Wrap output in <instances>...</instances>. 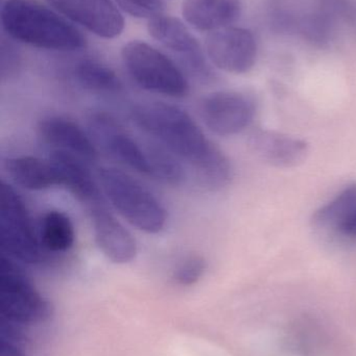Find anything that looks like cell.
<instances>
[{"mask_svg": "<svg viewBox=\"0 0 356 356\" xmlns=\"http://www.w3.org/2000/svg\"><path fill=\"white\" fill-rule=\"evenodd\" d=\"M205 52L211 64L219 70L244 74L256 64L258 46L252 31L229 26L207 35Z\"/></svg>", "mask_w": 356, "mask_h": 356, "instance_id": "10", "label": "cell"}, {"mask_svg": "<svg viewBox=\"0 0 356 356\" xmlns=\"http://www.w3.org/2000/svg\"><path fill=\"white\" fill-rule=\"evenodd\" d=\"M123 12L140 19H150L163 14L162 0H113Z\"/></svg>", "mask_w": 356, "mask_h": 356, "instance_id": "24", "label": "cell"}, {"mask_svg": "<svg viewBox=\"0 0 356 356\" xmlns=\"http://www.w3.org/2000/svg\"><path fill=\"white\" fill-rule=\"evenodd\" d=\"M150 177L175 186L185 181V169L179 159L158 143L150 145Z\"/></svg>", "mask_w": 356, "mask_h": 356, "instance_id": "21", "label": "cell"}, {"mask_svg": "<svg viewBox=\"0 0 356 356\" xmlns=\"http://www.w3.org/2000/svg\"><path fill=\"white\" fill-rule=\"evenodd\" d=\"M131 118L142 133L192 167L207 188L228 186L232 178L229 159L186 111L165 102H144L134 106Z\"/></svg>", "mask_w": 356, "mask_h": 356, "instance_id": "1", "label": "cell"}, {"mask_svg": "<svg viewBox=\"0 0 356 356\" xmlns=\"http://www.w3.org/2000/svg\"><path fill=\"white\" fill-rule=\"evenodd\" d=\"M121 58L131 79L146 91L173 98L189 93V83L181 69L150 44L129 42L121 50Z\"/></svg>", "mask_w": 356, "mask_h": 356, "instance_id": "4", "label": "cell"}, {"mask_svg": "<svg viewBox=\"0 0 356 356\" xmlns=\"http://www.w3.org/2000/svg\"><path fill=\"white\" fill-rule=\"evenodd\" d=\"M206 267L204 257L198 254L189 255L176 268L173 280L181 286H192L200 280L206 271Z\"/></svg>", "mask_w": 356, "mask_h": 356, "instance_id": "23", "label": "cell"}, {"mask_svg": "<svg viewBox=\"0 0 356 356\" xmlns=\"http://www.w3.org/2000/svg\"><path fill=\"white\" fill-rule=\"evenodd\" d=\"M56 12L105 39H114L125 29V19L113 0H45Z\"/></svg>", "mask_w": 356, "mask_h": 356, "instance_id": "11", "label": "cell"}, {"mask_svg": "<svg viewBox=\"0 0 356 356\" xmlns=\"http://www.w3.org/2000/svg\"><path fill=\"white\" fill-rule=\"evenodd\" d=\"M2 29L20 43L56 51H75L86 46L81 31L60 13L38 0H6Z\"/></svg>", "mask_w": 356, "mask_h": 356, "instance_id": "2", "label": "cell"}, {"mask_svg": "<svg viewBox=\"0 0 356 356\" xmlns=\"http://www.w3.org/2000/svg\"><path fill=\"white\" fill-rule=\"evenodd\" d=\"M107 202L87 209L94 240L102 254L114 264H127L137 254L131 232L109 211Z\"/></svg>", "mask_w": 356, "mask_h": 356, "instance_id": "12", "label": "cell"}, {"mask_svg": "<svg viewBox=\"0 0 356 356\" xmlns=\"http://www.w3.org/2000/svg\"><path fill=\"white\" fill-rule=\"evenodd\" d=\"M321 1L323 3V8L330 10L343 8L342 6L346 3V0H321Z\"/></svg>", "mask_w": 356, "mask_h": 356, "instance_id": "26", "label": "cell"}, {"mask_svg": "<svg viewBox=\"0 0 356 356\" xmlns=\"http://www.w3.org/2000/svg\"><path fill=\"white\" fill-rule=\"evenodd\" d=\"M6 169L15 184L29 191H44L60 186L58 170L50 159L15 156L6 161Z\"/></svg>", "mask_w": 356, "mask_h": 356, "instance_id": "18", "label": "cell"}, {"mask_svg": "<svg viewBox=\"0 0 356 356\" xmlns=\"http://www.w3.org/2000/svg\"><path fill=\"white\" fill-rule=\"evenodd\" d=\"M332 16L325 8L304 16L300 23L301 33L309 41L323 45L332 35Z\"/></svg>", "mask_w": 356, "mask_h": 356, "instance_id": "22", "label": "cell"}, {"mask_svg": "<svg viewBox=\"0 0 356 356\" xmlns=\"http://www.w3.org/2000/svg\"><path fill=\"white\" fill-rule=\"evenodd\" d=\"M98 181L119 215L146 234H158L167 222V209L158 198L131 175L113 167L98 171Z\"/></svg>", "mask_w": 356, "mask_h": 356, "instance_id": "3", "label": "cell"}, {"mask_svg": "<svg viewBox=\"0 0 356 356\" xmlns=\"http://www.w3.org/2000/svg\"><path fill=\"white\" fill-rule=\"evenodd\" d=\"M0 334H1V339H0L1 356H25L21 347L23 337L19 330L10 324H8V325L1 326Z\"/></svg>", "mask_w": 356, "mask_h": 356, "instance_id": "25", "label": "cell"}, {"mask_svg": "<svg viewBox=\"0 0 356 356\" xmlns=\"http://www.w3.org/2000/svg\"><path fill=\"white\" fill-rule=\"evenodd\" d=\"M39 238L42 246L48 251L66 252L75 244V226L68 215L52 209L42 218Z\"/></svg>", "mask_w": 356, "mask_h": 356, "instance_id": "19", "label": "cell"}, {"mask_svg": "<svg viewBox=\"0 0 356 356\" xmlns=\"http://www.w3.org/2000/svg\"><path fill=\"white\" fill-rule=\"evenodd\" d=\"M148 31L153 39L176 54L196 79L212 81L215 75L207 62L206 52L180 19L159 15L148 20Z\"/></svg>", "mask_w": 356, "mask_h": 356, "instance_id": "9", "label": "cell"}, {"mask_svg": "<svg viewBox=\"0 0 356 356\" xmlns=\"http://www.w3.org/2000/svg\"><path fill=\"white\" fill-rule=\"evenodd\" d=\"M75 76L82 87L102 94H116L123 90L116 73L98 60H83L75 69Z\"/></svg>", "mask_w": 356, "mask_h": 356, "instance_id": "20", "label": "cell"}, {"mask_svg": "<svg viewBox=\"0 0 356 356\" xmlns=\"http://www.w3.org/2000/svg\"><path fill=\"white\" fill-rule=\"evenodd\" d=\"M242 13L240 0H184L182 15L196 31H212L232 26Z\"/></svg>", "mask_w": 356, "mask_h": 356, "instance_id": "17", "label": "cell"}, {"mask_svg": "<svg viewBox=\"0 0 356 356\" xmlns=\"http://www.w3.org/2000/svg\"><path fill=\"white\" fill-rule=\"evenodd\" d=\"M0 312L12 323L37 324L52 316L49 302L10 257L0 263Z\"/></svg>", "mask_w": 356, "mask_h": 356, "instance_id": "6", "label": "cell"}, {"mask_svg": "<svg viewBox=\"0 0 356 356\" xmlns=\"http://www.w3.org/2000/svg\"><path fill=\"white\" fill-rule=\"evenodd\" d=\"M38 135L54 150L66 152L86 162L98 159V149L91 136L77 123L61 116H48L38 124Z\"/></svg>", "mask_w": 356, "mask_h": 356, "instance_id": "13", "label": "cell"}, {"mask_svg": "<svg viewBox=\"0 0 356 356\" xmlns=\"http://www.w3.org/2000/svg\"><path fill=\"white\" fill-rule=\"evenodd\" d=\"M203 122L215 135L230 137L244 131L253 122L256 102L240 91H217L202 100Z\"/></svg>", "mask_w": 356, "mask_h": 356, "instance_id": "8", "label": "cell"}, {"mask_svg": "<svg viewBox=\"0 0 356 356\" xmlns=\"http://www.w3.org/2000/svg\"><path fill=\"white\" fill-rule=\"evenodd\" d=\"M314 226L341 241L356 240V184L346 186L320 207L313 217Z\"/></svg>", "mask_w": 356, "mask_h": 356, "instance_id": "15", "label": "cell"}, {"mask_svg": "<svg viewBox=\"0 0 356 356\" xmlns=\"http://www.w3.org/2000/svg\"><path fill=\"white\" fill-rule=\"evenodd\" d=\"M0 244L10 259L25 264L41 261V242L26 207L14 186L4 180L0 184Z\"/></svg>", "mask_w": 356, "mask_h": 356, "instance_id": "5", "label": "cell"}, {"mask_svg": "<svg viewBox=\"0 0 356 356\" xmlns=\"http://www.w3.org/2000/svg\"><path fill=\"white\" fill-rule=\"evenodd\" d=\"M49 159L58 170L60 186H65L86 209L106 202L102 188L92 177L83 161L58 150H54Z\"/></svg>", "mask_w": 356, "mask_h": 356, "instance_id": "14", "label": "cell"}, {"mask_svg": "<svg viewBox=\"0 0 356 356\" xmlns=\"http://www.w3.org/2000/svg\"><path fill=\"white\" fill-rule=\"evenodd\" d=\"M250 144L261 160L278 168L298 166L309 154L307 142L269 129L254 131L251 135Z\"/></svg>", "mask_w": 356, "mask_h": 356, "instance_id": "16", "label": "cell"}, {"mask_svg": "<svg viewBox=\"0 0 356 356\" xmlns=\"http://www.w3.org/2000/svg\"><path fill=\"white\" fill-rule=\"evenodd\" d=\"M89 129L94 143L102 146L111 156L136 172L150 177V145H142L125 127L106 112L90 115Z\"/></svg>", "mask_w": 356, "mask_h": 356, "instance_id": "7", "label": "cell"}]
</instances>
